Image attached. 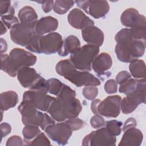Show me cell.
Segmentation results:
<instances>
[{
  "mask_svg": "<svg viewBox=\"0 0 146 146\" xmlns=\"http://www.w3.org/2000/svg\"><path fill=\"white\" fill-rule=\"evenodd\" d=\"M63 83L55 78H51L47 80V92L57 96L60 91Z\"/></svg>",
  "mask_w": 146,
  "mask_h": 146,
  "instance_id": "1f68e13d",
  "label": "cell"
},
{
  "mask_svg": "<svg viewBox=\"0 0 146 146\" xmlns=\"http://www.w3.org/2000/svg\"><path fill=\"white\" fill-rule=\"evenodd\" d=\"M27 145H50L51 143L44 133L40 132L36 137L27 142Z\"/></svg>",
  "mask_w": 146,
  "mask_h": 146,
  "instance_id": "d6a6232c",
  "label": "cell"
},
{
  "mask_svg": "<svg viewBox=\"0 0 146 146\" xmlns=\"http://www.w3.org/2000/svg\"><path fill=\"white\" fill-rule=\"evenodd\" d=\"M21 114L22 121L25 125H30L40 127L42 124L44 114L30 104L22 101L18 107Z\"/></svg>",
  "mask_w": 146,
  "mask_h": 146,
  "instance_id": "8fae6325",
  "label": "cell"
},
{
  "mask_svg": "<svg viewBox=\"0 0 146 146\" xmlns=\"http://www.w3.org/2000/svg\"><path fill=\"white\" fill-rule=\"evenodd\" d=\"M1 70L11 77H15L17 76L18 71L14 68L9 55L6 54H1Z\"/></svg>",
  "mask_w": 146,
  "mask_h": 146,
  "instance_id": "83f0119b",
  "label": "cell"
},
{
  "mask_svg": "<svg viewBox=\"0 0 146 146\" xmlns=\"http://www.w3.org/2000/svg\"><path fill=\"white\" fill-rule=\"evenodd\" d=\"M9 56L17 71L23 67H30L34 65L37 60L35 55L20 48H15L11 50Z\"/></svg>",
  "mask_w": 146,
  "mask_h": 146,
  "instance_id": "5bb4252c",
  "label": "cell"
},
{
  "mask_svg": "<svg viewBox=\"0 0 146 146\" xmlns=\"http://www.w3.org/2000/svg\"><path fill=\"white\" fill-rule=\"evenodd\" d=\"M15 13L14 8L11 6L10 1H0V16L1 17L7 14Z\"/></svg>",
  "mask_w": 146,
  "mask_h": 146,
  "instance_id": "d590c367",
  "label": "cell"
},
{
  "mask_svg": "<svg viewBox=\"0 0 146 146\" xmlns=\"http://www.w3.org/2000/svg\"><path fill=\"white\" fill-rule=\"evenodd\" d=\"M122 122L116 120H111L106 122V128L107 131L112 136H119L121 132Z\"/></svg>",
  "mask_w": 146,
  "mask_h": 146,
  "instance_id": "4dcf8cb0",
  "label": "cell"
},
{
  "mask_svg": "<svg viewBox=\"0 0 146 146\" xmlns=\"http://www.w3.org/2000/svg\"><path fill=\"white\" fill-rule=\"evenodd\" d=\"M1 21L9 29H11L15 25L19 23L18 19L13 14H7L1 17Z\"/></svg>",
  "mask_w": 146,
  "mask_h": 146,
  "instance_id": "836d02e7",
  "label": "cell"
},
{
  "mask_svg": "<svg viewBox=\"0 0 146 146\" xmlns=\"http://www.w3.org/2000/svg\"><path fill=\"white\" fill-rule=\"evenodd\" d=\"M115 51L117 59L125 63L131 62L141 57L145 52V40L133 39L128 28L121 29L115 35Z\"/></svg>",
  "mask_w": 146,
  "mask_h": 146,
  "instance_id": "6da1fadb",
  "label": "cell"
},
{
  "mask_svg": "<svg viewBox=\"0 0 146 146\" xmlns=\"http://www.w3.org/2000/svg\"><path fill=\"white\" fill-rule=\"evenodd\" d=\"M145 91H136L126 95L121 100V110L124 114H129L134 111L138 106L145 103Z\"/></svg>",
  "mask_w": 146,
  "mask_h": 146,
  "instance_id": "9a60e30c",
  "label": "cell"
},
{
  "mask_svg": "<svg viewBox=\"0 0 146 146\" xmlns=\"http://www.w3.org/2000/svg\"><path fill=\"white\" fill-rule=\"evenodd\" d=\"M58 20L51 16L43 17L35 21L34 23L35 32L39 35L54 33L58 29Z\"/></svg>",
  "mask_w": 146,
  "mask_h": 146,
  "instance_id": "e0dca14e",
  "label": "cell"
},
{
  "mask_svg": "<svg viewBox=\"0 0 146 146\" xmlns=\"http://www.w3.org/2000/svg\"><path fill=\"white\" fill-rule=\"evenodd\" d=\"M55 70L58 75L63 76L76 87L98 86L100 81L88 71L76 70L70 59L62 60L56 65Z\"/></svg>",
  "mask_w": 146,
  "mask_h": 146,
  "instance_id": "7a4b0ae2",
  "label": "cell"
},
{
  "mask_svg": "<svg viewBox=\"0 0 146 146\" xmlns=\"http://www.w3.org/2000/svg\"><path fill=\"white\" fill-rule=\"evenodd\" d=\"M17 79L24 88L31 90H40L47 92V80L30 67L21 68L17 73Z\"/></svg>",
  "mask_w": 146,
  "mask_h": 146,
  "instance_id": "5b68a950",
  "label": "cell"
},
{
  "mask_svg": "<svg viewBox=\"0 0 146 146\" xmlns=\"http://www.w3.org/2000/svg\"><path fill=\"white\" fill-rule=\"evenodd\" d=\"M90 124L94 128L99 129L104 127L106 121L101 115H95L90 119Z\"/></svg>",
  "mask_w": 146,
  "mask_h": 146,
  "instance_id": "8d00e7d4",
  "label": "cell"
},
{
  "mask_svg": "<svg viewBox=\"0 0 146 146\" xmlns=\"http://www.w3.org/2000/svg\"><path fill=\"white\" fill-rule=\"evenodd\" d=\"M67 20L70 25L76 29L83 30L88 26L94 25V22L80 9L77 8H74L70 11Z\"/></svg>",
  "mask_w": 146,
  "mask_h": 146,
  "instance_id": "2e32d148",
  "label": "cell"
},
{
  "mask_svg": "<svg viewBox=\"0 0 146 146\" xmlns=\"http://www.w3.org/2000/svg\"><path fill=\"white\" fill-rule=\"evenodd\" d=\"M131 36L136 40H145V17L140 14L137 21L129 29Z\"/></svg>",
  "mask_w": 146,
  "mask_h": 146,
  "instance_id": "cb8c5ba5",
  "label": "cell"
},
{
  "mask_svg": "<svg viewBox=\"0 0 146 146\" xmlns=\"http://www.w3.org/2000/svg\"><path fill=\"white\" fill-rule=\"evenodd\" d=\"M140 14L134 8H128L121 14L120 21L121 24L126 27H131L137 21Z\"/></svg>",
  "mask_w": 146,
  "mask_h": 146,
  "instance_id": "4316f807",
  "label": "cell"
},
{
  "mask_svg": "<svg viewBox=\"0 0 146 146\" xmlns=\"http://www.w3.org/2000/svg\"><path fill=\"white\" fill-rule=\"evenodd\" d=\"M65 121L70 125L73 131L79 130L84 126V121L77 117L68 119Z\"/></svg>",
  "mask_w": 146,
  "mask_h": 146,
  "instance_id": "74e56055",
  "label": "cell"
},
{
  "mask_svg": "<svg viewBox=\"0 0 146 146\" xmlns=\"http://www.w3.org/2000/svg\"><path fill=\"white\" fill-rule=\"evenodd\" d=\"M146 88L145 79L130 78L125 82L120 84L119 91L125 95L136 91L145 90Z\"/></svg>",
  "mask_w": 146,
  "mask_h": 146,
  "instance_id": "44dd1931",
  "label": "cell"
},
{
  "mask_svg": "<svg viewBox=\"0 0 146 146\" xmlns=\"http://www.w3.org/2000/svg\"><path fill=\"white\" fill-rule=\"evenodd\" d=\"M100 100L99 99H94L92 100L91 104V110L95 115H99L98 112V106L100 102Z\"/></svg>",
  "mask_w": 146,
  "mask_h": 146,
  "instance_id": "bcb514c9",
  "label": "cell"
},
{
  "mask_svg": "<svg viewBox=\"0 0 146 146\" xmlns=\"http://www.w3.org/2000/svg\"><path fill=\"white\" fill-rule=\"evenodd\" d=\"M80 47V42L79 39L76 36L71 35L63 40L62 45L58 53L61 56H65L69 54H72Z\"/></svg>",
  "mask_w": 146,
  "mask_h": 146,
  "instance_id": "7402d4cb",
  "label": "cell"
},
{
  "mask_svg": "<svg viewBox=\"0 0 146 146\" xmlns=\"http://www.w3.org/2000/svg\"><path fill=\"white\" fill-rule=\"evenodd\" d=\"M11 128L7 123H2L1 124V140L3 137H5L11 132Z\"/></svg>",
  "mask_w": 146,
  "mask_h": 146,
  "instance_id": "b9f144b4",
  "label": "cell"
},
{
  "mask_svg": "<svg viewBox=\"0 0 146 146\" xmlns=\"http://www.w3.org/2000/svg\"><path fill=\"white\" fill-rule=\"evenodd\" d=\"M23 145V140L19 136L14 135L8 139L6 145V146H14V145Z\"/></svg>",
  "mask_w": 146,
  "mask_h": 146,
  "instance_id": "60d3db41",
  "label": "cell"
},
{
  "mask_svg": "<svg viewBox=\"0 0 146 146\" xmlns=\"http://www.w3.org/2000/svg\"><path fill=\"white\" fill-rule=\"evenodd\" d=\"M143 135L140 130L135 128H129L124 131L119 145L139 146L142 143Z\"/></svg>",
  "mask_w": 146,
  "mask_h": 146,
  "instance_id": "ffe728a7",
  "label": "cell"
},
{
  "mask_svg": "<svg viewBox=\"0 0 146 146\" xmlns=\"http://www.w3.org/2000/svg\"><path fill=\"white\" fill-rule=\"evenodd\" d=\"M121 100L119 95L108 96L99 104L97 109L99 114L106 117H117L120 113Z\"/></svg>",
  "mask_w": 146,
  "mask_h": 146,
  "instance_id": "4fadbf2b",
  "label": "cell"
},
{
  "mask_svg": "<svg viewBox=\"0 0 146 146\" xmlns=\"http://www.w3.org/2000/svg\"><path fill=\"white\" fill-rule=\"evenodd\" d=\"M37 2L42 4V7L44 13H48L53 9L54 3V1H43Z\"/></svg>",
  "mask_w": 146,
  "mask_h": 146,
  "instance_id": "ee69618b",
  "label": "cell"
},
{
  "mask_svg": "<svg viewBox=\"0 0 146 146\" xmlns=\"http://www.w3.org/2000/svg\"><path fill=\"white\" fill-rule=\"evenodd\" d=\"M131 78V75L127 71H121L117 74L116 76V82L117 84H121L127 80Z\"/></svg>",
  "mask_w": 146,
  "mask_h": 146,
  "instance_id": "ab89813d",
  "label": "cell"
},
{
  "mask_svg": "<svg viewBox=\"0 0 146 146\" xmlns=\"http://www.w3.org/2000/svg\"><path fill=\"white\" fill-rule=\"evenodd\" d=\"M41 132L38 126L27 125H25L22 130V134L24 137L23 141L25 145L27 142L32 140Z\"/></svg>",
  "mask_w": 146,
  "mask_h": 146,
  "instance_id": "f546056e",
  "label": "cell"
},
{
  "mask_svg": "<svg viewBox=\"0 0 146 146\" xmlns=\"http://www.w3.org/2000/svg\"><path fill=\"white\" fill-rule=\"evenodd\" d=\"M104 90L108 94H115L117 91V85L113 79L108 80L104 84Z\"/></svg>",
  "mask_w": 146,
  "mask_h": 146,
  "instance_id": "f35d334b",
  "label": "cell"
},
{
  "mask_svg": "<svg viewBox=\"0 0 146 146\" xmlns=\"http://www.w3.org/2000/svg\"><path fill=\"white\" fill-rule=\"evenodd\" d=\"M55 123V120L52 117H51L49 115H48L47 113H45L44 121L40 127L42 130H44L48 126Z\"/></svg>",
  "mask_w": 146,
  "mask_h": 146,
  "instance_id": "f6af8a7d",
  "label": "cell"
},
{
  "mask_svg": "<svg viewBox=\"0 0 146 146\" xmlns=\"http://www.w3.org/2000/svg\"><path fill=\"white\" fill-rule=\"evenodd\" d=\"M7 48V45L6 40L4 39L1 38V54L6 51Z\"/></svg>",
  "mask_w": 146,
  "mask_h": 146,
  "instance_id": "7dc6e473",
  "label": "cell"
},
{
  "mask_svg": "<svg viewBox=\"0 0 146 146\" xmlns=\"http://www.w3.org/2000/svg\"><path fill=\"white\" fill-rule=\"evenodd\" d=\"M77 6L95 19L103 18L110 10L107 1H76Z\"/></svg>",
  "mask_w": 146,
  "mask_h": 146,
  "instance_id": "7c38bea8",
  "label": "cell"
},
{
  "mask_svg": "<svg viewBox=\"0 0 146 146\" xmlns=\"http://www.w3.org/2000/svg\"><path fill=\"white\" fill-rule=\"evenodd\" d=\"M62 36L58 33L39 35L38 39V54L47 55L58 52L63 43Z\"/></svg>",
  "mask_w": 146,
  "mask_h": 146,
  "instance_id": "9c48e42d",
  "label": "cell"
},
{
  "mask_svg": "<svg viewBox=\"0 0 146 146\" xmlns=\"http://www.w3.org/2000/svg\"><path fill=\"white\" fill-rule=\"evenodd\" d=\"M35 22L30 24L19 23L14 26L10 33L13 42L21 46H27L36 34L34 29Z\"/></svg>",
  "mask_w": 146,
  "mask_h": 146,
  "instance_id": "ba28073f",
  "label": "cell"
},
{
  "mask_svg": "<svg viewBox=\"0 0 146 146\" xmlns=\"http://www.w3.org/2000/svg\"><path fill=\"white\" fill-rule=\"evenodd\" d=\"M99 47L92 44H85L71 54L70 60L76 69L82 71L92 70V64L98 55Z\"/></svg>",
  "mask_w": 146,
  "mask_h": 146,
  "instance_id": "277c9868",
  "label": "cell"
},
{
  "mask_svg": "<svg viewBox=\"0 0 146 146\" xmlns=\"http://www.w3.org/2000/svg\"><path fill=\"white\" fill-rule=\"evenodd\" d=\"M1 34L3 35V34L6 33L7 31V28L6 27V26L5 25V24L1 21Z\"/></svg>",
  "mask_w": 146,
  "mask_h": 146,
  "instance_id": "c3c4849f",
  "label": "cell"
},
{
  "mask_svg": "<svg viewBox=\"0 0 146 146\" xmlns=\"http://www.w3.org/2000/svg\"><path fill=\"white\" fill-rule=\"evenodd\" d=\"M20 23L30 24L37 21L38 15L34 9L31 6H25L20 9L18 14Z\"/></svg>",
  "mask_w": 146,
  "mask_h": 146,
  "instance_id": "d4e9b609",
  "label": "cell"
},
{
  "mask_svg": "<svg viewBox=\"0 0 146 146\" xmlns=\"http://www.w3.org/2000/svg\"><path fill=\"white\" fill-rule=\"evenodd\" d=\"M18 102V94L14 91H7L0 95V108L4 111L15 107Z\"/></svg>",
  "mask_w": 146,
  "mask_h": 146,
  "instance_id": "603a6c76",
  "label": "cell"
},
{
  "mask_svg": "<svg viewBox=\"0 0 146 146\" xmlns=\"http://www.w3.org/2000/svg\"><path fill=\"white\" fill-rule=\"evenodd\" d=\"M83 40L90 44L101 46L104 41V33L98 27L91 26L82 30Z\"/></svg>",
  "mask_w": 146,
  "mask_h": 146,
  "instance_id": "ac0fdd59",
  "label": "cell"
},
{
  "mask_svg": "<svg viewBox=\"0 0 146 146\" xmlns=\"http://www.w3.org/2000/svg\"><path fill=\"white\" fill-rule=\"evenodd\" d=\"M136 125H137V123L135 119L133 117H129L125 121L122 127V130L123 132H124L125 130L129 128L136 127Z\"/></svg>",
  "mask_w": 146,
  "mask_h": 146,
  "instance_id": "7bdbcfd3",
  "label": "cell"
},
{
  "mask_svg": "<svg viewBox=\"0 0 146 146\" xmlns=\"http://www.w3.org/2000/svg\"><path fill=\"white\" fill-rule=\"evenodd\" d=\"M116 139L107 131L105 127L91 132L82 140L83 146H113L116 145Z\"/></svg>",
  "mask_w": 146,
  "mask_h": 146,
  "instance_id": "52a82bcc",
  "label": "cell"
},
{
  "mask_svg": "<svg viewBox=\"0 0 146 146\" xmlns=\"http://www.w3.org/2000/svg\"><path fill=\"white\" fill-rule=\"evenodd\" d=\"M56 98L47 95V92L40 90L26 91L23 95V100L36 109L47 111L50 105Z\"/></svg>",
  "mask_w": 146,
  "mask_h": 146,
  "instance_id": "8992f818",
  "label": "cell"
},
{
  "mask_svg": "<svg viewBox=\"0 0 146 146\" xmlns=\"http://www.w3.org/2000/svg\"><path fill=\"white\" fill-rule=\"evenodd\" d=\"M82 110L81 103L75 97H56L47 112L55 121L61 122L78 117Z\"/></svg>",
  "mask_w": 146,
  "mask_h": 146,
  "instance_id": "3957f363",
  "label": "cell"
},
{
  "mask_svg": "<svg viewBox=\"0 0 146 146\" xmlns=\"http://www.w3.org/2000/svg\"><path fill=\"white\" fill-rule=\"evenodd\" d=\"M112 65L111 56L106 52L98 55L92 64V68L99 76L104 75Z\"/></svg>",
  "mask_w": 146,
  "mask_h": 146,
  "instance_id": "d6986e66",
  "label": "cell"
},
{
  "mask_svg": "<svg viewBox=\"0 0 146 146\" xmlns=\"http://www.w3.org/2000/svg\"><path fill=\"white\" fill-rule=\"evenodd\" d=\"M74 1H54L53 10L58 14L62 15L66 13L74 5Z\"/></svg>",
  "mask_w": 146,
  "mask_h": 146,
  "instance_id": "f1b7e54d",
  "label": "cell"
},
{
  "mask_svg": "<svg viewBox=\"0 0 146 146\" xmlns=\"http://www.w3.org/2000/svg\"><path fill=\"white\" fill-rule=\"evenodd\" d=\"M82 93L86 99L92 100L97 96L98 89L96 86H86L83 88Z\"/></svg>",
  "mask_w": 146,
  "mask_h": 146,
  "instance_id": "e575fe53",
  "label": "cell"
},
{
  "mask_svg": "<svg viewBox=\"0 0 146 146\" xmlns=\"http://www.w3.org/2000/svg\"><path fill=\"white\" fill-rule=\"evenodd\" d=\"M44 131L51 140L60 145H66L68 143L73 131L66 121L55 123L48 126Z\"/></svg>",
  "mask_w": 146,
  "mask_h": 146,
  "instance_id": "30bf717a",
  "label": "cell"
},
{
  "mask_svg": "<svg viewBox=\"0 0 146 146\" xmlns=\"http://www.w3.org/2000/svg\"><path fill=\"white\" fill-rule=\"evenodd\" d=\"M129 70L135 79H145V64L143 60L137 59L131 62Z\"/></svg>",
  "mask_w": 146,
  "mask_h": 146,
  "instance_id": "484cf974",
  "label": "cell"
}]
</instances>
